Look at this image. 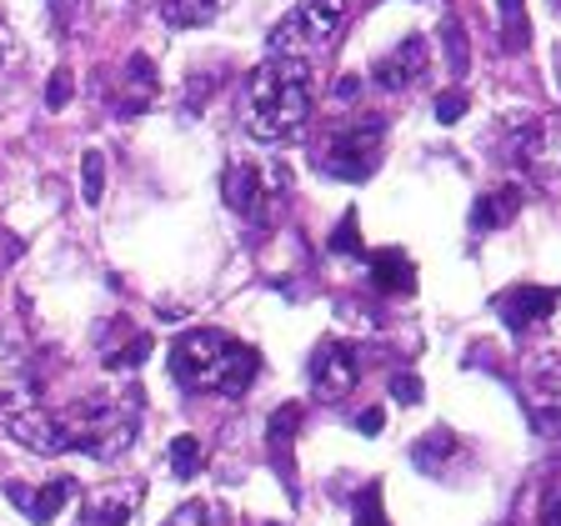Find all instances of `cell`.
<instances>
[{
    "label": "cell",
    "instance_id": "cell-1",
    "mask_svg": "<svg viewBox=\"0 0 561 526\" xmlns=\"http://www.w3.org/2000/svg\"><path fill=\"white\" fill-rule=\"evenodd\" d=\"M311 116V66L296 56H266L241 85V120L261 145L296 141Z\"/></svg>",
    "mask_w": 561,
    "mask_h": 526
},
{
    "label": "cell",
    "instance_id": "cell-2",
    "mask_svg": "<svg viewBox=\"0 0 561 526\" xmlns=\"http://www.w3.org/2000/svg\"><path fill=\"white\" fill-rule=\"evenodd\" d=\"M171 376L186 391L241 396V391H252V382L261 376V356H256V347L236 341V336L201 326V331H186L171 347Z\"/></svg>",
    "mask_w": 561,
    "mask_h": 526
},
{
    "label": "cell",
    "instance_id": "cell-3",
    "mask_svg": "<svg viewBox=\"0 0 561 526\" xmlns=\"http://www.w3.org/2000/svg\"><path fill=\"white\" fill-rule=\"evenodd\" d=\"M382 145H386V120L382 116H357V120H341L331 131L322 136V151H316V166L336 180H366L382 161Z\"/></svg>",
    "mask_w": 561,
    "mask_h": 526
},
{
    "label": "cell",
    "instance_id": "cell-4",
    "mask_svg": "<svg viewBox=\"0 0 561 526\" xmlns=\"http://www.w3.org/2000/svg\"><path fill=\"white\" fill-rule=\"evenodd\" d=\"M347 15V0H296L281 21L271 25V56H316L331 46L336 25Z\"/></svg>",
    "mask_w": 561,
    "mask_h": 526
},
{
    "label": "cell",
    "instance_id": "cell-5",
    "mask_svg": "<svg viewBox=\"0 0 561 526\" xmlns=\"http://www.w3.org/2000/svg\"><path fill=\"white\" fill-rule=\"evenodd\" d=\"M506 151H512V166L531 171V176H561V120H522Z\"/></svg>",
    "mask_w": 561,
    "mask_h": 526
},
{
    "label": "cell",
    "instance_id": "cell-6",
    "mask_svg": "<svg viewBox=\"0 0 561 526\" xmlns=\"http://www.w3.org/2000/svg\"><path fill=\"white\" fill-rule=\"evenodd\" d=\"M311 386L326 396V401H341V396L357 391L361 382V351L351 341H322L311 351Z\"/></svg>",
    "mask_w": 561,
    "mask_h": 526
},
{
    "label": "cell",
    "instance_id": "cell-7",
    "mask_svg": "<svg viewBox=\"0 0 561 526\" xmlns=\"http://www.w3.org/2000/svg\"><path fill=\"white\" fill-rule=\"evenodd\" d=\"M5 431L25 452H40V456H60V452H75V431H71V417L60 411H40V407H25L15 417H5Z\"/></svg>",
    "mask_w": 561,
    "mask_h": 526
},
{
    "label": "cell",
    "instance_id": "cell-8",
    "mask_svg": "<svg viewBox=\"0 0 561 526\" xmlns=\"http://www.w3.org/2000/svg\"><path fill=\"white\" fill-rule=\"evenodd\" d=\"M426 66H431L426 40H421V36H407L401 46L386 50V56L371 66V81L386 85V91H411V85L426 75Z\"/></svg>",
    "mask_w": 561,
    "mask_h": 526
},
{
    "label": "cell",
    "instance_id": "cell-9",
    "mask_svg": "<svg viewBox=\"0 0 561 526\" xmlns=\"http://www.w3.org/2000/svg\"><path fill=\"white\" fill-rule=\"evenodd\" d=\"M491 306H496V316H502L512 331H522V326L547 322L551 306H557V296H551L547 287H512V291H502V296L491 301Z\"/></svg>",
    "mask_w": 561,
    "mask_h": 526
},
{
    "label": "cell",
    "instance_id": "cell-10",
    "mask_svg": "<svg viewBox=\"0 0 561 526\" xmlns=\"http://www.w3.org/2000/svg\"><path fill=\"white\" fill-rule=\"evenodd\" d=\"M221 196H226V206H231L236 215H246V221H261V215H266V201H271V196L261 191V171L246 166V161L226 166V176H221Z\"/></svg>",
    "mask_w": 561,
    "mask_h": 526
},
{
    "label": "cell",
    "instance_id": "cell-11",
    "mask_svg": "<svg viewBox=\"0 0 561 526\" xmlns=\"http://www.w3.org/2000/svg\"><path fill=\"white\" fill-rule=\"evenodd\" d=\"M71 496H75V481L71 477H56V481H46L40 491H25L21 481H11V502L15 506H25V516L36 526H50L66 506H71Z\"/></svg>",
    "mask_w": 561,
    "mask_h": 526
},
{
    "label": "cell",
    "instance_id": "cell-12",
    "mask_svg": "<svg viewBox=\"0 0 561 526\" xmlns=\"http://www.w3.org/2000/svg\"><path fill=\"white\" fill-rule=\"evenodd\" d=\"M136 506H141V487H110V491H101V496H91L85 522L91 526H131Z\"/></svg>",
    "mask_w": 561,
    "mask_h": 526
},
{
    "label": "cell",
    "instance_id": "cell-13",
    "mask_svg": "<svg viewBox=\"0 0 561 526\" xmlns=\"http://www.w3.org/2000/svg\"><path fill=\"white\" fill-rule=\"evenodd\" d=\"M371 281H376V291H386V296H411V291H417V266L401 252H376L371 256Z\"/></svg>",
    "mask_w": 561,
    "mask_h": 526
},
{
    "label": "cell",
    "instance_id": "cell-14",
    "mask_svg": "<svg viewBox=\"0 0 561 526\" xmlns=\"http://www.w3.org/2000/svg\"><path fill=\"white\" fill-rule=\"evenodd\" d=\"M126 96H120V116H141L145 106L155 101V66L151 56H131L126 60Z\"/></svg>",
    "mask_w": 561,
    "mask_h": 526
},
{
    "label": "cell",
    "instance_id": "cell-15",
    "mask_svg": "<svg viewBox=\"0 0 561 526\" xmlns=\"http://www.w3.org/2000/svg\"><path fill=\"white\" fill-rule=\"evenodd\" d=\"M221 0H161V21L176 25V31H196V25L215 21Z\"/></svg>",
    "mask_w": 561,
    "mask_h": 526
},
{
    "label": "cell",
    "instance_id": "cell-16",
    "mask_svg": "<svg viewBox=\"0 0 561 526\" xmlns=\"http://www.w3.org/2000/svg\"><path fill=\"white\" fill-rule=\"evenodd\" d=\"M516 211H522V191H516V186H506V191H491L487 201L477 206V226L496 231V226H506Z\"/></svg>",
    "mask_w": 561,
    "mask_h": 526
},
{
    "label": "cell",
    "instance_id": "cell-17",
    "mask_svg": "<svg viewBox=\"0 0 561 526\" xmlns=\"http://www.w3.org/2000/svg\"><path fill=\"white\" fill-rule=\"evenodd\" d=\"M446 456H456V436H452V431H442V426L426 431V436H421V442L411 446V461H417L421 471H436V467L446 461Z\"/></svg>",
    "mask_w": 561,
    "mask_h": 526
},
{
    "label": "cell",
    "instance_id": "cell-18",
    "mask_svg": "<svg viewBox=\"0 0 561 526\" xmlns=\"http://www.w3.org/2000/svg\"><path fill=\"white\" fill-rule=\"evenodd\" d=\"M81 201L85 206L106 201V156L101 151H85L81 156Z\"/></svg>",
    "mask_w": 561,
    "mask_h": 526
},
{
    "label": "cell",
    "instance_id": "cell-19",
    "mask_svg": "<svg viewBox=\"0 0 561 526\" xmlns=\"http://www.w3.org/2000/svg\"><path fill=\"white\" fill-rule=\"evenodd\" d=\"M201 436H191V431H186V436H176V442H171V471H176L180 481L186 477H196V471H201Z\"/></svg>",
    "mask_w": 561,
    "mask_h": 526
},
{
    "label": "cell",
    "instance_id": "cell-20",
    "mask_svg": "<svg viewBox=\"0 0 561 526\" xmlns=\"http://www.w3.org/2000/svg\"><path fill=\"white\" fill-rule=\"evenodd\" d=\"M502 11V36H506V50L526 46V15H522V0H496Z\"/></svg>",
    "mask_w": 561,
    "mask_h": 526
},
{
    "label": "cell",
    "instance_id": "cell-21",
    "mask_svg": "<svg viewBox=\"0 0 561 526\" xmlns=\"http://www.w3.org/2000/svg\"><path fill=\"white\" fill-rule=\"evenodd\" d=\"M357 526H386V516H382V487H366L357 496Z\"/></svg>",
    "mask_w": 561,
    "mask_h": 526
},
{
    "label": "cell",
    "instance_id": "cell-22",
    "mask_svg": "<svg viewBox=\"0 0 561 526\" xmlns=\"http://www.w3.org/2000/svg\"><path fill=\"white\" fill-rule=\"evenodd\" d=\"M442 36H446V56H452V75H466V31L456 21H446Z\"/></svg>",
    "mask_w": 561,
    "mask_h": 526
},
{
    "label": "cell",
    "instance_id": "cell-23",
    "mask_svg": "<svg viewBox=\"0 0 561 526\" xmlns=\"http://www.w3.org/2000/svg\"><path fill=\"white\" fill-rule=\"evenodd\" d=\"M71 91H75L71 71H56V75H50V85H46V106L50 110H66V106H71Z\"/></svg>",
    "mask_w": 561,
    "mask_h": 526
},
{
    "label": "cell",
    "instance_id": "cell-24",
    "mask_svg": "<svg viewBox=\"0 0 561 526\" xmlns=\"http://www.w3.org/2000/svg\"><path fill=\"white\" fill-rule=\"evenodd\" d=\"M391 396L401 401V407H417V401H421V376H411V371H396V376H391Z\"/></svg>",
    "mask_w": 561,
    "mask_h": 526
},
{
    "label": "cell",
    "instance_id": "cell-25",
    "mask_svg": "<svg viewBox=\"0 0 561 526\" xmlns=\"http://www.w3.org/2000/svg\"><path fill=\"white\" fill-rule=\"evenodd\" d=\"M166 526H221V522H215V512L206 502H191V506H180Z\"/></svg>",
    "mask_w": 561,
    "mask_h": 526
},
{
    "label": "cell",
    "instance_id": "cell-26",
    "mask_svg": "<svg viewBox=\"0 0 561 526\" xmlns=\"http://www.w3.org/2000/svg\"><path fill=\"white\" fill-rule=\"evenodd\" d=\"M50 15H56L60 31H75L85 15V0H50Z\"/></svg>",
    "mask_w": 561,
    "mask_h": 526
},
{
    "label": "cell",
    "instance_id": "cell-27",
    "mask_svg": "<svg viewBox=\"0 0 561 526\" xmlns=\"http://www.w3.org/2000/svg\"><path fill=\"white\" fill-rule=\"evenodd\" d=\"M461 116H466V96H461V91H452V96L436 101V120H442V126H456Z\"/></svg>",
    "mask_w": 561,
    "mask_h": 526
},
{
    "label": "cell",
    "instance_id": "cell-28",
    "mask_svg": "<svg viewBox=\"0 0 561 526\" xmlns=\"http://www.w3.org/2000/svg\"><path fill=\"white\" fill-rule=\"evenodd\" d=\"M145 356H151V336H136L131 347H126V356H120V351L110 356V366H141Z\"/></svg>",
    "mask_w": 561,
    "mask_h": 526
},
{
    "label": "cell",
    "instance_id": "cell-29",
    "mask_svg": "<svg viewBox=\"0 0 561 526\" xmlns=\"http://www.w3.org/2000/svg\"><path fill=\"white\" fill-rule=\"evenodd\" d=\"M541 526H561V481H551L541 496Z\"/></svg>",
    "mask_w": 561,
    "mask_h": 526
},
{
    "label": "cell",
    "instance_id": "cell-30",
    "mask_svg": "<svg viewBox=\"0 0 561 526\" xmlns=\"http://www.w3.org/2000/svg\"><path fill=\"white\" fill-rule=\"evenodd\" d=\"M336 252L341 256H351V252H361L357 246V215H347V221H341V231H336V241H331Z\"/></svg>",
    "mask_w": 561,
    "mask_h": 526
},
{
    "label": "cell",
    "instance_id": "cell-31",
    "mask_svg": "<svg viewBox=\"0 0 561 526\" xmlns=\"http://www.w3.org/2000/svg\"><path fill=\"white\" fill-rule=\"evenodd\" d=\"M382 421H386L382 411H361V421H357V426L366 431V436H376V431H382Z\"/></svg>",
    "mask_w": 561,
    "mask_h": 526
},
{
    "label": "cell",
    "instance_id": "cell-32",
    "mask_svg": "<svg viewBox=\"0 0 561 526\" xmlns=\"http://www.w3.org/2000/svg\"><path fill=\"white\" fill-rule=\"evenodd\" d=\"M357 91H361V81H357V75H341V85H336V96H341V101H351V96H357Z\"/></svg>",
    "mask_w": 561,
    "mask_h": 526
},
{
    "label": "cell",
    "instance_id": "cell-33",
    "mask_svg": "<svg viewBox=\"0 0 561 526\" xmlns=\"http://www.w3.org/2000/svg\"><path fill=\"white\" fill-rule=\"evenodd\" d=\"M551 5H557V15H561V0H551Z\"/></svg>",
    "mask_w": 561,
    "mask_h": 526
}]
</instances>
